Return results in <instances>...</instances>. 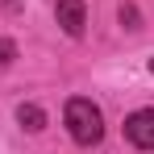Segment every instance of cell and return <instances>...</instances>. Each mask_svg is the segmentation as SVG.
Instances as JSON below:
<instances>
[{
    "mask_svg": "<svg viewBox=\"0 0 154 154\" xmlns=\"http://www.w3.org/2000/svg\"><path fill=\"white\" fill-rule=\"evenodd\" d=\"M67 129H71V137H75L79 146H96L104 137V117L100 108L92 100H83V96H75V100H67Z\"/></svg>",
    "mask_w": 154,
    "mask_h": 154,
    "instance_id": "obj_1",
    "label": "cell"
},
{
    "mask_svg": "<svg viewBox=\"0 0 154 154\" xmlns=\"http://www.w3.org/2000/svg\"><path fill=\"white\" fill-rule=\"evenodd\" d=\"M125 137L137 150H154V108H137L125 117Z\"/></svg>",
    "mask_w": 154,
    "mask_h": 154,
    "instance_id": "obj_2",
    "label": "cell"
},
{
    "mask_svg": "<svg viewBox=\"0 0 154 154\" xmlns=\"http://www.w3.org/2000/svg\"><path fill=\"white\" fill-rule=\"evenodd\" d=\"M54 17L67 38H83V25H88V8L83 0H54Z\"/></svg>",
    "mask_w": 154,
    "mask_h": 154,
    "instance_id": "obj_3",
    "label": "cell"
},
{
    "mask_svg": "<svg viewBox=\"0 0 154 154\" xmlns=\"http://www.w3.org/2000/svg\"><path fill=\"white\" fill-rule=\"evenodd\" d=\"M17 121H21L29 133H38V129H46V112H42L38 104H21V108H17Z\"/></svg>",
    "mask_w": 154,
    "mask_h": 154,
    "instance_id": "obj_4",
    "label": "cell"
},
{
    "mask_svg": "<svg viewBox=\"0 0 154 154\" xmlns=\"http://www.w3.org/2000/svg\"><path fill=\"white\" fill-rule=\"evenodd\" d=\"M13 58H17V46H13L8 38H0V67H8Z\"/></svg>",
    "mask_w": 154,
    "mask_h": 154,
    "instance_id": "obj_5",
    "label": "cell"
},
{
    "mask_svg": "<svg viewBox=\"0 0 154 154\" xmlns=\"http://www.w3.org/2000/svg\"><path fill=\"white\" fill-rule=\"evenodd\" d=\"M121 25H125V29H137V8H133V4H121Z\"/></svg>",
    "mask_w": 154,
    "mask_h": 154,
    "instance_id": "obj_6",
    "label": "cell"
},
{
    "mask_svg": "<svg viewBox=\"0 0 154 154\" xmlns=\"http://www.w3.org/2000/svg\"><path fill=\"white\" fill-rule=\"evenodd\" d=\"M150 71H154V58H150Z\"/></svg>",
    "mask_w": 154,
    "mask_h": 154,
    "instance_id": "obj_7",
    "label": "cell"
}]
</instances>
